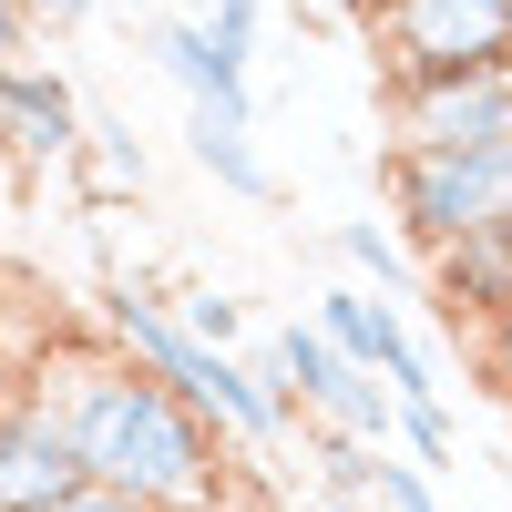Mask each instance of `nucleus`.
Segmentation results:
<instances>
[{
	"mask_svg": "<svg viewBox=\"0 0 512 512\" xmlns=\"http://www.w3.org/2000/svg\"><path fill=\"white\" fill-rule=\"evenodd\" d=\"M369 31L390 52V93L512 62V0H369Z\"/></svg>",
	"mask_w": 512,
	"mask_h": 512,
	"instance_id": "3",
	"label": "nucleus"
},
{
	"mask_svg": "<svg viewBox=\"0 0 512 512\" xmlns=\"http://www.w3.org/2000/svg\"><path fill=\"white\" fill-rule=\"evenodd\" d=\"M72 492H82V461H72V441H62L52 400L21 390V410L0 420V512H52V502H72Z\"/></svg>",
	"mask_w": 512,
	"mask_h": 512,
	"instance_id": "7",
	"label": "nucleus"
},
{
	"mask_svg": "<svg viewBox=\"0 0 512 512\" xmlns=\"http://www.w3.org/2000/svg\"><path fill=\"white\" fill-rule=\"evenodd\" d=\"M175 328L195 338V349H226V359H236V338H246V308H236V297H185V308H175Z\"/></svg>",
	"mask_w": 512,
	"mask_h": 512,
	"instance_id": "16",
	"label": "nucleus"
},
{
	"mask_svg": "<svg viewBox=\"0 0 512 512\" xmlns=\"http://www.w3.org/2000/svg\"><path fill=\"white\" fill-rule=\"evenodd\" d=\"M21 390H31V369H21V349H11V338H0V420L21 410Z\"/></svg>",
	"mask_w": 512,
	"mask_h": 512,
	"instance_id": "21",
	"label": "nucleus"
},
{
	"mask_svg": "<svg viewBox=\"0 0 512 512\" xmlns=\"http://www.w3.org/2000/svg\"><path fill=\"white\" fill-rule=\"evenodd\" d=\"M390 441L410 451V472H451V410L441 400H400L390 410Z\"/></svg>",
	"mask_w": 512,
	"mask_h": 512,
	"instance_id": "13",
	"label": "nucleus"
},
{
	"mask_svg": "<svg viewBox=\"0 0 512 512\" xmlns=\"http://www.w3.org/2000/svg\"><path fill=\"white\" fill-rule=\"evenodd\" d=\"M482 226H512V154H390V236L441 256Z\"/></svg>",
	"mask_w": 512,
	"mask_h": 512,
	"instance_id": "4",
	"label": "nucleus"
},
{
	"mask_svg": "<svg viewBox=\"0 0 512 512\" xmlns=\"http://www.w3.org/2000/svg\"><path fill=\"white\" fill-rule=\"evenodd\" d=\"M308 512H379V502H308Z\"/></svg>",
	"mask_w": 512,
	"mask_h": 512,
	"instance_id": "24",
	"label": "nucleus"
},
{
	"mask_svg": "<svg viewBox=\"0 0 512 512\" xmlns=\"http://www.w3.org/2000/svg\"><path fill=\"white\" fill-rule=\"evenodd\" d=\"M308 328H318L349 369H369L379 390H390V410H400V400H441V369H431V349H420V328H410L379 287H318V318H308Z\"/></svg>",
	"mask_w": 512,
	"mask_h": 512,
	"instance_id": "6",
	"label": "nucleus"
},
{
	"mask_svg": "<svg viewBox=\"0 0 512 512\" xmlns=\"http://www.w3.org/2000/svg\"><path fill=\"white\" fill-rule=\"evenodd\" d=\"M431 297H441V318L451 328H482L512 308V226H482V236H461L431 256Z\"/></svg>",
	"mask_w": 512,
	"mask_h": 512,
	"instance_id": "10",
	"label": "nucleus"
},
{
	"mask_svg": "<svg viewBox=\"0 0 512 512\" xmlns=\"http://www.w3.org/2000/svg\"><path fill=\"white\" fill-rule=\"evenodd\" d=\"M21 11L52 21V31H82V21H93V0H21Z\"/></svg>",
	"mask_w": 512,
	"mask_h": 512,
	"instance_id": "22",
	"label": "nucleus"
},
{
	"mask_svg": "<svg viewBox=\"0 0 512 512\" xmlns=\"http://www.w3.org/2000/svg\"><path fill=\"white\" fill-rule=\"evenodd\" d=\"M52 512H123L113 492H72V502H52Z\"/></svg>",
	"mask_w": 512,
	"mask_h": 512,
	"instance_id": "23",
	"label": "nucleus"
},
{
	"mask_svg": "<svg viewBox=\"0 0 512 512\" xmlns=\"http://www.w3.org/2000/svg\"><path fill=\"white\" fill-rule=\"evenodd\" d=\"M0 62H31V11L21 0H0Z\"/></svg>",
	"mask_w": 512,
	"mask_h": 512,
	"instance_id": "20",
	"label": "nucleus"
},
{
	"mask_svg": "<svg viewBox=\"0 0 512 512\" xmlns=\"http://www.w3.org/2000/svg\"><path fill=\"white\" fill-rule=\"evenodd\" d=\"M390 154H512V62L390 93Z\"/></svg>",
	"mask_w": 512,
	"mask_h": 512,
	"instance_id": "5",
	"label": "nucleus"
},
{
	"mask_svg": "<svg viewBox=\"0 0 512 512\" xmlns=\"http://www.w3.org/2000/svg\"><path fill=\"white\" fill-rule=\"evenodd\" d=\"M93 308H103V328H113V349L134 359V369H154V379H164V390H175L185 410H205L226 441L277 451V441L297 431V410H287V400L267 390V379L246 369V359H226V349H195V338L175 328V308H154L144 287H123V277H113V287L93 297Z\"/></svg>",
	"mask_w": 512,
	"mask_h": 512,
	"instance_id": "2",
	"label": "nucleus"
},
{
	"mask_svg": "<svg viewBox=\"0 0 512 512\" xmlns=\"http://www.w3.org/2000/svg\"><path fill=\"white\" fill-rule=\"evenodd\" d=\"M472 349H482V379H492V390H502V400H512V308H502V318H482V328H472Z\"/></svg>",
	"mask_w": 512,
	"mask_h": 512,
	"instance_id": "19",
	"label": "nucleus"
},
{
	"mask_svg": "<svg viewBox=\"0 0 512 512\" xmlns=\"http://www.w3.org/2000/svg\"><path fill=\"white\" fill-rule=\"evenodd\" d=\"M502 431H512V400H502Z\"/></svg>",
	"mask_w": 512,
	"mask_h": 512,
	"instance_id": "25",
	"label": "nucleus"
},
{
	"mask_svg": "<svg viewBox=\"0 0 512 512\" xmlns=\"http://www.w3.org/2000/svg\"><path fill=\"white\" fill-rule=\"evenodd\" d=\"M308 461H318V502H369V461H379V451H359L349 431H328V420H318V431H308Z\"/></svg>",
	"mask_w": 512,
	"mask_h": 512,
	"instance_id": "12",
	"label": "nucleus"
},
{
	"mask_svg": "<svg viewBox=\"0 0 512 512\" xmlns=\"http://www.w3.org/2000/svg\"><path fill=\"white\" fill-rule=\"evenodd\" d=\"M369 502H379V512H441V482L379 451V461H369Z\"/></svg>",
	"mask_w": 512,
	"mask_h": 512,
	"instance_id": "15",
	"label": "nucleus"
},
{
	"mask_svg": "<svg viewBox=\"0 0 512 512\" xmlns=\"http://www.w3.org/2000/svg\"><path fill=\"white\" fill-rule=\"evenodd\" d=\"M256 123H216V113H185V154L205 164V175H216L226 195H246V205H267L277 195V175H267V154L246 144Z\"/></svg>",
	"mask_w": 512,
	"mask_h": 512,
	"instance_id": "11",
	"label": "nucleus"
},
{
	"mask_svg": "<svg viewBox=\"0 0 512 512\" xmlns=\"http://www.w3.org/2000/svg\"><path fill=\"white\" fill-rule=\"evenodd\" d=\"M144 52H154V72H175L185 82V103L195 113H216V123H256V82L216 52V41H205V21H144Z\"/></svg>",
	"mask_w": 512,
	"mask_h": 512,
	"instance_id": "9",
	"label": "nucleus"
},
{
	"mask_svg": "<svg viewBox=\"0 0 512 512\" xmlns=\"http://www.w3.org/2000/svg\"><path fill=\"white\" fill-rule=\"evenodd\" d=\"M0 144H21L41 164L82 154V93L52 62H0Z\"/></svg>",
	"mask_w": 512,
	"mask_h": 512,
	"instance_id": "8",
	"label": "nucleus"
},
{
	"mask_svg": "<svg viewBox=\"0 0 512 512\" xmlns=\"http://www.w3.org/2000/svg\"><path fill=\"white\" fill-rule=\"evenodd\" d=\"M41 400L82 461V492H113L123 512H236V441L123 349L72 359L41 379Z\"/></svg>",
	"mask_w": 512,
	"mask_h": 512,
	"instance_id": "1",
	"label": "nucleus"
},
{
	"mask_svg": "<svg viewBox=\"0 0 512 512\" xmlns=\"http://www.w3.org/2000/svg\"><path fill=\"white\" fill-rule=\"evenodd\" d=\"M338 256H349L359 277H379V287H400V267H410V256H400V236L379 226V216H349V226H338Z\"/></svg>",
	"mask_w": 512,
	"mask_h": 512,
	"instance_id": "14",
	"label": "nucleus"
},
{
	"mask_svg": "<svg viewBox=\"0 0 512 512\" xmlns=\"http://www.w3.org/2000/svg\"><path fill=\"white\" fill-rule=\"evenodd\" d=\"M82 144L103 154V185H144V144L123 134V123H82Z\"/></svg>",
	"mask_w": 512,
	"mask_h": 512,
	"instance_id": "18",
	"label": "nucleus"
},
{
	"mask_svg": "<svg viewBox=\"0 0 512 512\" xmlns=\"http://www.w3.org/2000/svg\"><path fill=\"white\" fill-rule=\"evenodd\" d=\"M205 41L246 72V62H256V0H216V11H205Z\"/></svg>",
	"mask_w": 512,
	"mask_h": 512,
	"instance_id": "17",
	"label": "nucleus"
}]
</instances>
